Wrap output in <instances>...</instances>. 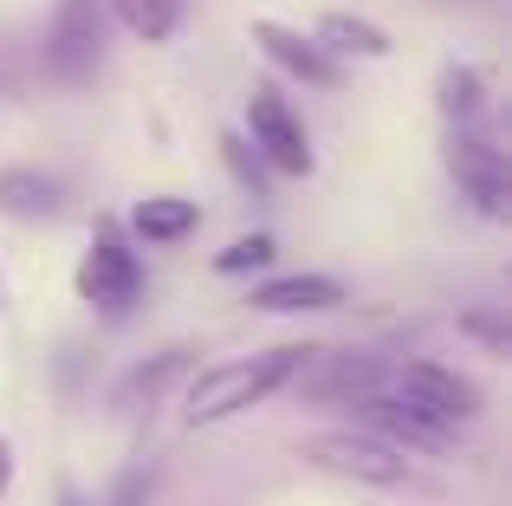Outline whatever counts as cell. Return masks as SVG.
I'll return each instance as SVG.
<instances>
[{"mask_svg":"<svg viewBox=\"0 0 512 506\" xmlns=\"http://www.w3.org/2000/svg\"><path fill=\"white\" fill-rule=\"evenodd\" d=\"M188 364V351H163V357H156V364H143V370H130V377H124V390H117V403H137V396H156V390H163V383L175 377V370H182Z\"/></svg>","mask_w":512,"mask_h":506,"instance_id":"cell-17","label":"cell"},{"mask_svg":"<svg viewBox=\"0 0 512 506\" xmlns=\"http://www.w3.org/2000/svg\"><path fill=\"white\" fill-rule=\"evenodd\" d=\"M435 104H441V117L448 124H474L480 111H487V72L480 65H441V78H435Z\"/></svg>","mask_w":512,"mask_h":506,"instance_id":"cell-13","label":"cell"},{"mask_svg":"<svg viewBox=\"0 0 512 506\" xmlns=\"http://www.w3.org/2000/svg\"><path fill=\"white\" fill-rule=\"evenodd\" d=\"M312 39L331 59H389V52H396V39L376 20H363V13H325V20L312 26Z\"/></svg>","mask_w":512,"mask_h":506,"instance_id":"cell-11","label":"cell"},{"mask_svg":"<svg viewBox=\"0 0 512 506\" xmlns=\"http://www.w3.org/2000/svg\"><path fill=\"white\" fill-rule=\"evenodd\" d=\"M253 46H260L286 78H299V85H312V91H344V65L331 59V52L318 46L312 33H299V26H286V20H253Z\"/></svg>","mask_w":512,"mask_h":506,"instance_id":"cell-9","label":"cell"},{"mask_svg":"<svg viewBox=\"0 0 512 506\" xmlns=\"http://www.w3.org/2000/svg\"><path fill=\"white\" fill-rule=\"evenodd\" d=\"M461 331H467V338H480V344H487L493 357L506 351V325H500V318H480V312H461Z\"/></svg>","mask_w":512,"mask_h":506,"instance_id":"cell-19","label":"cell"},{"mask_svg":"<svg viewBox=\"0 0 512 506\" xmlns=\"http://www.w3.org/2000/svg\"><path fill=\"white\" fill-rule=\"evenodd\" d=\"M357 416H363V429L370 435H383L389 448H402V455H435V448H454V422H441L435 409H422V403H409V396H357Z\"/></svg>","mask_w":512,"mask_h":506,"instance_id":"cell-6","label":"cell"},{"mask_svg":"<svg viewBox=\"0 0 512 506\" xmlns=\"http://www.w3.org/2000/svg\"><path fill=\"white\" fill-rule=\"evenodd\" d=\"M72 292L85 305H98V312H130V305H137L143 260H137V247L124 241L117 221H98V228H91V247H85V260H78V273H72Z\"/></svg>","mask_w":512,"mask_h":506,"instance_id":"cell-5","label":"cell"},{"mask_svg":"<svg viewBox=\"0 0 512 506\" xmlns=\"http://www.w3.org/2000/svg\"><path fill=\"white\" fill-rule=\"evenodd\" d=\"M279 260V241L273 234H240V241H227L214 253V273L221 279H240V273H266V266Z\"/></svg>","mask_w":512,"mask_h":506,"instance_id":"cell-16","label":"cell"},{"mask_svg":"<svg viewBox=\"0 0 512 506\" xmlns=\"http://www.w3.org/2000/svg\"><path fill=\"white\" fill-rule=\"evenodd\" d=\"M0 286H7V279H0Z\"/></svg>","mask_w":512,"mask_h":506,"instance_id":"cell-21","label":"cell"},{"mask_svg":"<svg viewBox=\"0 0 512 506\" xmlns=\"http://www.w3.org/2000/svg\"><path fill=\"white\" fill-rule=\"evenodd\" d=\"M0 208L20 221H39L59 208V182L39 176V169H0Z\"/></svg>","mask_w":512,"mask_h":506,"instance_id":"cell-14","label":"cell"},{"mask_svg":"<svg viewBox=\"0 0 512 506\" xmlns=\"http://www.w3.org/2000/svg\"><path fill=\"white\" fill-rule=\"evenodd\" d=\"M195 221H201L195 202H182V195H150V202H137V215H130V234L150 241V247H175V241L195 234Z\"/></svg>","mask_w":512,"mask_h":506,"instance_id":"cell-12","label":"cell"},{"mask_svg":"<svg viewBox=\"0 0 512 506\" xmlns=\"http://www.w3.org/2000/svg\"><path fill=\"white\" fill-rule=\"evenodd\" d=\"M104 33H111V13L104 0H59L46 20V72L52 85L85 91L104 72Z\"/></svg>","mask_w":512,"mask_h":506,"instance_id":"cell-2","label":"cell"},{"mask_svg":"<svg viewBox=\"0 0 512 506\" xmlns=\"http://www.w3.org/2000/svg\"><path fill=\"white\" fill-rule=\"evenodd\" d=\"M396 390L409 396V403H422V409H435L441 422H474L480 409H487V396H480V383L474 377H461V370H448V364H435V357H409L402 364V377H396Z\"/></svg>","mask_w":512,"mask_h":506,"instance_id":"cell-8","label":"cell"},{"mask_svg":"<svg viewBox=\"0 0 512 506\" xmlns=\"http://www.w3.org/2000/svg\"><path fill=\"white\" fill-rule=\"evenodd\" d=\"M247 150L260 156L273 176H312V137H305V117L292 111V98L279 85H253L247 91Z\"/></svg>","mask_w":512,"mask_h":506,"instance_id":"cell-4","label":"cell"},{"mask_svg":"<svg viewBox=\"0 0 512 506\" xmlns=\"http://www.w3.org/2000/svg\"><path fill=\"white\" fill-rule=\"evenodd\" d=\"M7 487H13V442L0 435V494H7Z\"/></svg>","mask_w":512,"mask_h":506,"instance_id":"cell-20","label":"cell"},{"mask_svg":"<svg viewBox=\"0 0 512 506\" xmlns=\"http://www.w3.org/2000/svg\"><path fill=\"white\" fill-rule=\"evenodd\" d=\"M305 364H312V344H273V351H253V357H221L182 390V422L188 429H214V422L240 416V409H260L266 396L299 383Z\"/></svg>","mask_w":512,"mask_h":506,"instance_id":"cell-1","label":"cell"},{"mask_svg":"<svg viewBox=\"0 0 512 506\" xmlns=\"http://www.w3.org/2000/svg\"><path fill=\"white\" fill-rule=\"evenodd\" d=\"M247 305L253 312H338L344 305V286L331 273H273V279H260V286L247 292Z\"/></svg>","mask_w":512,"mask_h":506,"instance_id":"cell-10","label":"cell"},{"mask_svg":"<svg viewBox=\"0 0 512 506\" xmlns=\"http://www.w3.org/2000/svg\"><path fill=\"white\" fill-rule=\"evenodd\" d=\"M221 156H227V169H234V182H240V189L266 195V163L247 150V137H221Z\"/></svg>","mask_w":512,"mask_h":506,"instance_id":"cell-18","label":"cell"},{"mask_svg":"<svg viewBox=\"0 0 512 506\" xmlns=\"http://www.w3.org/2000/svg\"><path fill=\"white\" fill-rule=\"evenodd\" d=\"M448 176L461 182V195L487 221H506L512 215V169H506V150H500V143L454 130V137H448Z\"/></svg>","mask_w":512,"mask_h":506,"instance_id":"cell-7","label":"cell"},{"mask_svg":"<svg viewBox=\"0 0 512 506\" xmlns=\"http://www.w3.org/2000/svg\"><path fill=\"white\" fill-rule=\"evenodd\" d=\"M104 13H117V20L137 39H150V46L175 39V26H182V0H104Z\"/></svg>","mask_w":512,"mask_h":506,"instance_id":"cell-15","label":"cell"},{"mask_svg":"<svg viewBox=\"0 0 512 506\" xmlns=\"http://www.w3.org/2000/svg\"><path fill=\"white\" fill-rule=\"evenodd\" d=\"M305 461L318 474H338V481H357V487H415V468L402 448H389L383 435L370 429H325L305 442Z\"/></svg>","mask_w":512,"mask_h":506,"instance_id":"cell-3","label":"cell"}]
</instances>
